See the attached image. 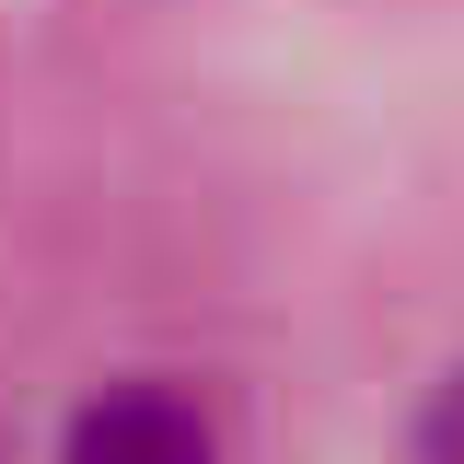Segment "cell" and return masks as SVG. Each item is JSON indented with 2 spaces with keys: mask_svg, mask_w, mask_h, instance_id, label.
Here are the masks:
<instances>
[{
  "mask_svg": "<svg viewBox=\"0 0 464 464\" xmlns=\"http://www.w3.org/2000/svg\"><path fill=\"white\" fill-rule=\"evenodd\" d=\"M58 464H221V441L174 383H105V395L70 406Z\"/></svg>",
  "mask_w": 464,
  "mask_h": 464,
  "instance_id": "1",
  "label": "cell"
},
{
  "mask_svg": "<svg viewBox=\"0 0 464 464\" xmlns=\"http://www.w3.org/2000/svg\"><path fill=\"white\" fill-rule=\"evenodd\" d=\"M418 464H464V372H441L418 406Z\"/></svg>",
  "mask_w": 464,
  "mask_h": 464,
  "instance_id": "2",
  "label": "cell"
}]
</instances>
